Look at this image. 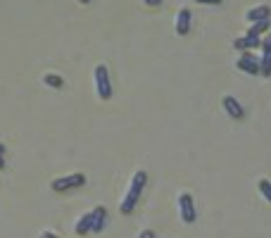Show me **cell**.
<instances>
[{
    "label": "cell",
    "mask_w": 271,
    "mask_h": 238,
    "mask_svg": "<svg viewBox=\"0 0 271 238\" xmlns=\"http://www.w3.org/2000/svg\"><path fill=\"white\" fill-rule=\"evenodd\" d=\"M224 110H226L228 115L233 119H243V115H245V110H243V105H240L238 100L233 96H226L224 98Z\"/></svg>",
    "instance_id": "cell-9"
},
{
    "label": "cell",
    "mask_w": 271,
    "mask_h": 238,
    "mask_svg": "<svg viewBox=\"0 0 271 238\" xmlns=\"http://www.w3.org/2000/svg\"><path fill=\"white\" fill-rule=\"evenodd\" d=\"M90 229H93V222H90V212H88V215H84L76 222V234H79V236H86Z\"/></svg>",
    "instance_id": "cell-12"
},
{
    "label": "cell",
    "mask_w": 271,
    "mask_h": 238,
    "mask_svg": "<svg viewBox=\"0 0 271 238\" xmlns=\"http://www.w3.org/2000/svg\"><path fill=\"white\" fill-rule=\"evenodd\" d=\"M190 31V10L188 7H181L179 14H176V33L179 36H185Z\"/></svg>",
    "instance_id": "cell-7"
},
{
    "label": "cell",
    "mask_w": 271,
    "mask_h": 238,
    "mask_svg": "<svg viewBox=\"0 0 271 238\" xmlns=\"http://www.w3.org/2000/svg\"><path fill=\"white\" fill-rule=\"evenodd\" d=\"M262 50H271V33H267L262 38Z\"/></svg>",
    "instance_id": "cell-16"
},
{
    "label": "cell",
    "mask_w": 271,
    "mask_h": 238,
    "mask_svg": "<svg viewBox=\"0 0 271 238\" xmlns=\"http://www.w3.org/2000/svg\"><path fill=\"white\" fill-rule=\"evenodd\" d=\"M271 17V7L269 5H257V7H252L248 10V22H262V19H269Z\"/></svg>",
    "instance_id": "cell-10"
},
{
    "label": "cell",
    "mask_w": 271,
    "mask_h": 238,
    "mask_svg": "<svg viewBox=\"0 0 271 238\" xmlns=\"http://www.w3.org/2000/svg\"><path fill=\"white\" fill-rule=\"evenodd\" d=\"M43 81H45V86H50V88H62V86H65L62 76H57V74H45Z\"/></svg>",
    "instance_id": "cell-14"
},
{
    "label": "cell",
    "mask_w": 271,
    "mask_h": 238,
    "mask_svg": "<svg viewBox=\"0 0 271 238\" xmlns=\"http://www.w3.org/2000/svg\"><path fill=\"white\" fill-rule=\"evenodd\" d=\"M267 31H269V19H262V22L250 24V29L245 36H262V33H267Z\"/></svg>",
    "instance_id": "cell-11"
},
{
    "label": "cell",
    "mask_w": 271,
    "mask_h": 238,
    "mask_svg": "<svg viewBox=\"0 0 271 238\" xmlns=\"http://www.w3.org/2000/svg\"><path fill=\"white\" fill-rule=\"evenodd\" d=\"M79 2H81V5H88V2H90V0H79Z\"/></svg>",
    "instance_id": "cell-23"
},
{
    "label": "cell",
    "mask_w": 271,
    "mask_h": 238,
    "mask_svg": "<svg viewBox=\"0 0 271 238\" xmlns=\"http://www.w3.org/2000/svg\"><path fill=\"white\" fill-rule=\"evenodd\" d=\"M257 188H260V193L271 203V181H267V179H260V181H257Z\"/></svg>",
    "instance_id": "cell-15"
},
{
    "label": "cell",
    "mask_w": 271,
    "mask_h": 238,
    "mask_svg": "<svg viewBox=\"0 0 271 238\" xmlns=\"http://www.w3.org/2000/svg\"><path fill=\"white\" fill-rule=\"evenodd\" d=\"M179 215H181V222H183V224H193V222H195V203H193L190 193L179 195Z\"/></svg>",
    "instance_id": "cell-4"
},
{
    "label": "cell",
    "mask_w": 271,
    "mask_h": 238,
    "mask_svg": "<svg viewBox=\"0 0 271 238\" xmlns=\"http://www.w3.org/2000/svg\"><path fill=\"white\" fill-rule=\"evenodd\" d=\"M2 167H5V160H2V157H0V169H2Z\"/></svg>",
    "instance_id": "cell-22"
},
{
    "label": "cell",
    "mask_w": 271,
    "mask_h": 238,
    "mask_svg": "<svg viewBox=\"0 0 271 238\" xmlns=\"http://www.w3.org/2000/svg\"><path fill=\"white\" fill-rule=\"evenodd\" d=\"M195 2H202V5H221L224 0H195Z\"/></svg>",
    "instance_id": "cell-17"
},
{
    "label": "cell",
    "mask_w": 271,
    "mask_h": 238,
    "mask_svg": "<svg viewBox=\"0 0 271 238\" xmlns=\"http://www.w3.org/2000/svg\"><path fill=\"white\" fill-rule=\"evenodd\" d=\"M260 74H262V76H271V50H262Z\"/></svg>",
    "instance_id": "cell-13"
},
{
    "label": "cell",
    "mask_w": 271,
    "mask_h": 238,
    "mask_svg": "<svg viewBox=\"0 0 271 238\" xmlns=\"http://www.w3.org/2000/svg\"><path fill=\"white\" fill-rule=\"evenodd\" d=\"M95 86H98V96L102 100L112 98V84H109V74L105 65H95Z\"/></svg>",
    "instance_id": "cell-3"
},
{
    "label": "cell",
    "mask_w": 271,
    "mask_h": 238,
    "mask_svg": "<svg viewBox=\"0 0 271 238\" xmlns=\"http://www.w3.org/2000/svg\"><path fill=\"white\" fill-rule=\"evenodd\" d=\"M236 67H238L240 72H245V74H252V76L260 74V60H257L252 53H243V55H240L238 62H236Z\"/></svg>",
    "instance_id": "cell-5"
},
{
    "label": "cell",
    "mask_w": 271,
    "mask_h": 238,
    "mask_svg": "<svg viewBox=\"0 0 271 238\" xmlns=\"http://www.w3.org/2000/svg\"><path fill=\"white\" fill-rule=\"evenodd\" d=\"M145 181H148V174L136 172V176H133V181L129 186V193L124 195V200H121V205H119L121 215H131L136 210V205H138V200H141V195H143V188H145Z\"/></svg>",
    "instance_id": "cell-1"
},
{
    "label": "cell",
    "mask_w": 271,
    "mask_h": 238,
    "mask_svg": "<svg viewBox=\"0 0 271 238\" xmlns=\"http://www.w3.org/2000/svg\"><path fill=\"white\" fill-rule=\"evenodd\" d=\"M141 238H155V231L148 229V231H143V234H141Z\"/></svg>",
    "instance_id": "cell-20"
},
{
    "label": "cell",
    "mask_w": 271,
    "mask_h": 238,
    "mask_svg": "<svg viewBox=\"0 0 271 238\" xmlns=\"http://www.w3.org/2000/svg\"><path fill=\"white\" fill-rule=\"evenodd\" d=\"M145 5H150V7H155V5H162V0H143Z\"/></svg>",
    "instance_id": "cell-19"
},
{
    "label": "cell",
    "mask_w": 271,
    "mask_h": 238,
    "mask_svg": "<svg viewBox=\"0 0 271 238\" xmlns=\"http://www.w3.org/2000/svg\"><path fill=\"white\" fill-rule=\"evenodd\" d=\"M233 48L240 50V53H248L250 48H262V38L260 36H243V38L233 41Z\"/></svg>",
    "instance_id": "cell-6"
},
{
    "label": "cell",
    "mask_w": 271,
    "mask_h": 238,
    "mask_svg": "<svg viewBox=\"0 0 271 238\" xmlns=\"http://www.w3.org/2000/svg\"><path fill=\"white\" fill-rule=\"evenodd\" d=\"M41 238H60V236H57V234H53V231H43V234H41Z\"/></svg>",
    "instance_id": "cell-18"
},
{
    "label": "cell",
    "mask_w": 271,
    "mask_h": 238,
    "mask_svg": "<svg viewBox=\"0 0 271 238\" xmlns=\"http://www.w3.org/2000/svg\"><path fill=\"white\" fill-rule=\"evenodd\" d=\"M86 184V176L84 174H72V176H60V179H55L50 188H53L55 193H65V191H72V188H81V186Z\"/></svg>",
    "instance_id": "cell-2"
},
{
    "label": "cell",
    "mask_w": 271,
    "mask_h": 238,
    "mask_svg": "<svg viewBox=\"0 0 271 238\" xmlns=\"http://www.w3.org/2000/svg\"><path fill=\"white\" fill-rule=\"evenodd\" d=\"M0 157H5V145H0Z\"/></svg>",
    "instance_id": "cell-21"
},
{
    "label": "cell",
    "mask_w": 271,
    "mask_h": 238,
    "mask_svg": "<svg viewBox=\"0 0 271 238\" xmlns=\"http://www.w3.org/2000/svg\"><path fill=\"white\" fill-rule=\"evenodd\" d=\"M105 219H107V210H105L102 205H98L93 212H90V222H93V229H90V231L100 234V231L105 229Z\"/></svg>",
    "instance_id": "cell-8"
}]
</instances>
